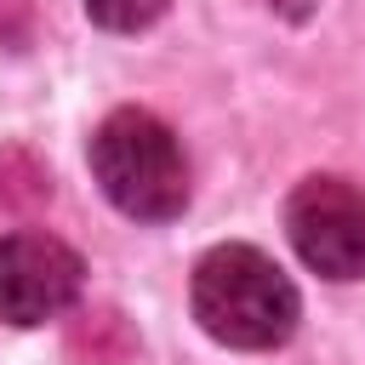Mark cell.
<instances>
[{
  "label": "cell",
  "instance_id": "obj_1",
  "mask_svg": "<svg viewBox=\"0 0 365 365\" xmlns=\"http://www.w3.org/2000/svg\"><path fill=\"white\" fill-rule=\"evenodd\" d=\"M194 319L222 348H279L297 331V285L257 245H217L194 262Z\"/></svg>",
  "mask_w": 365,
  "mask_h": 365
},
{
  "label": "cell",
  "instance_id": "obj_2",
  "mask_svg": "<svg viewBox=\"0 0 365 365\" xmlns=\"http://www.w3.org/2000/svg\"><path fill=\"white\" fill-rule=\"evenodd\" d=\"M91 177L108 194V205L137 222H171L188 205L182 143L148 108H114L91 131Z\"/></svg>",
  "mask_w": 365,
  "mask_h": 365
},
{
  "label": "cell",
  "instance_id": "obj_3",
  "mask_svg": "<svg viewBox=\"0 0 365 365\" xmlns=\"http://www.w3.org/2000/svg\"><path fill=\"white\" fill-rule=\"evenodd\" d=\"M297 257L325 279H365V188L348 177H302L285 200Z\"/></svg>",
  "mask_w": 365,
  "mask_h": 365
},
{
  "label": "cell",
  "instance_id": "obj_4",
  "mask_svg": "<svg viewBox=\"0 0 365 365\" xmlns=\"http://www.w3.org/2000/svg\"><path fill=\"white\" fill-rule=\"evenodd\" d=\"M86 279V262L74 245H63L46 228L0 234V319L6 325H46L63 308H74Z\"/></svg>",
  "mask_w": 365,
  "mask_h": 365
},
{
  "label": "cell",
  "instance_id": "obj_5",
  "mask_svg": "<svg viewBox=\"0 0 365 365\" xmlns=\"http://www.w3.org/2000/svg\"><path fill=\"white\" fill-rule=\"evenodd\" d=\"M68 354L80 365H131L137 359V336L114 308H86L68 325Z\"/></svg>",
  "mask_w": 365,
  "mask_h": 365
},
{
  "label": "cell",
  "instance_id": "obj_6",
  "mask_svg": "<svg viewBox=\"0 0 365 365\" xmlns=\"http://www.w3.org/2000/svg\"><path fill=\"white\" fill-rule=\"evenodd\" d=\"M46 194H51V182H46L40 160L23 148H0V205L34 211V205H46Z\"/></svg>",
  "mask_w": 365,
  "mask_h": 365
},
{
  "label": "cell",
  "instance_id": "obj_7",
  "mask_svg": "<svg viewBox=\"0 0 365 365\" xmlns=\"http://www.w3.org/2000/svg\"><path fill=\"white\" fill-rule=\"evenodd\" d=\"M171 0H86V11H91V23H103V29H114V34H131V29H148L160 11H165Z\"/></svg>",
  "mask_w": 365,
  "mask_h": 365
},
{
  "label": "cell",
  "instance_id": "obj_8",
  "mask_svg": "<svg viewBox=\"0 0 365 365\" xmlns=\"http://www.w3.org/2000/svg\"><path fill=\"white\" fill-rule=\"evenodd\" d=\"M268 6H279V11H285V17H302V11H308V6H314V0H268Z\"/></svg>",
  "mask_w": 365,
  "mask_h": 365
}]
</instances>
